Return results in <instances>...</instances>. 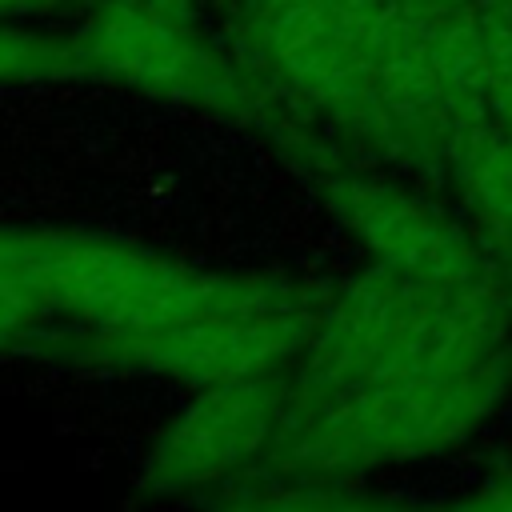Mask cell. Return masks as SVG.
<instances>
[{"instance_id":"6da1fadb","label":"cell","mask_w":512,"mask_h":512,"mask_svg":"<svg viewBox=\"0 0 512 512\" xmlns=\"http://www.w3.org/2000/svg\"><path fill=\"white\" fill-rule=\"evenodd\" d=\"M48 324L32 352L184 388L288 372L328 284L200 268L92 232H36Z\"/></svg>"},{"instance_id":"7a4b0ae2","label":"cell","mask_w":512,"mask_h":512,"mask_svg":"<svg viewBox=\"0 0 512 512\" xmlns=\"http://www.w3.org/2000/svg\"><path fill=\"white\" fill-rule=\"evenodd\" d=\"M508 296L412 280L384 264L328 284L304 352L284 372L288 396H328L376 380L452 372L504 356Z\"/></svg>"},{"instance_id":"3957f363","label":"cell","mask_w":512,"mask_h":512,"mask_svg":"<svg viewBox=\"0 0 512 512\" xmlns=\"http://www.w3.org/2000/svg\"><path fill=\"white\" fill-rule=\"evenodd\" d=\"M508 380L504 356L484 364L376 380L328 396H288L268 468L308 480H348L368 468L444 452L464 440Z\"/></svg>"},{"instance_id":"277c9868","label":"cell","mask_w":512,"mask_h":512,"mask_svg":"<svg viewBox=\"0 0 512 512\" xmlns=\"http://www.w3.org/2000/svg\"><path fill=\"white\" fill-rule=\"evenodd\" d=\"M72 36L92 80L256 124L276 136L296 124L280 92L244 56L200 36L180 8L156 0H100Z\"/></svg>"},{"instance_id":"5b68a950","label":"cell","mask_w":512,"mask_h":512,"mask_svg":"<svg viewBox=\"0 0 512 512\" xmlns=\"http://www.w3.org/2000/svg\"><path fill=\"white\" fill-rule=\"evenodd\" d=\"M240 56L292 112H312L396 156L376 68L348 0H248Z\"/></svg>"},{"instance_id":"8992f818","label":"cell","mask_w":512,"mask_h":512,"mask_svg":"<svg viewBox=\"0 0 512 512\" xmlns=\"http://www.w3.org/2000/svg\"><path fill=\"white\" fill-rule=\"evenodd\" d=\"M280 140L292 152V160L308 172L328 212L372 256V264H384L392 272L444 284V288L508 292L500 268L480 248L472 228H464L424 196L404 192L384 176L328 160V152L300 124L284 128Z\"/></svg>"},{"instance_id":"52a82bcc","label":"cell","mask_w":512,"mask_h":512,"mask_svg":"<svg viewBox=\"0 0 512 512\" xmlns=\"http://www.w3.org/2000/svg\"><path fill=\"white\" fill-rule=\"evenodd\" d=\"M284 424V372L188 388L148 440L136 484L152 500H216L268 468Z\"/></svg>"},{"instance_id":"ba28073f","label":"cell","mask_w":512,"mask_h":512,"mask_svg":"<svg viewBox=\"0 0 512 512\" xmlns=\"http://www.w3.org/2000/svg\"><path fill=\"white\" fill-rule=\"evenodd\" d=\"M444 164L460 188L472 236L492 256L504 284H512V132L484 112L456 128Z\"/></svg>"},{"instance_id":"9c48e42d","label":"cell","mask_w":512,"mask_h":512,"mask_svg":"<svg viewBox=\"0 0 512 512\" xmlns=\"http://www.w3.org/2000/svg\"><path fill=\"white\" fill-rule=\"evenodd\" d=\"M212 512H404L340 488L336 480H308L288 472H256L212 500Z\"/></svg>"},{"instance_id":"30bf717a","label":"cell","mask_w":512,"mask_h":512,"mask_svg":"<svg viewBox=\"0 0 512 512\" xmlns=\"http://www.w3.org/2000/svg\"><path fill=\"white\" fill-rule=\"evenodd\" d=\"M48 324L36 276V232L0 228V356L32 352Z\"/></svg>"},{"instance_id":"8fae6325","label":"cell","mask_w":512,"mask_h":512,"mask_svg":"<svg viewBox=\"0 0 512 512\" xmlns=\"http://www.w3.org/2000/svg\"><path fill=\"white\" fill-rule=\"evenodd\" d=\"M72 80H92L72 32L60 36L32 24H0V92Z\"/></svg>"},{"instance_id":"7c38bea8","label":"cell","mask_w":512,"mask_h":512,"mask_svg":"<svg viewBox=\"0 0 512 512\" xmlns=\"http://www.w3.org/2000/svg\"><path fill=\"white\" fill-rule=\"evenodd\" d=\"M432 512H512V480H496L456 504H444V508H432Z\"/></svg>"},{"instance_id":"4fadbf2b","label":"cell","mask_w":512,"mask_h":512,"mask_svg":"<svg viewBox=\"0 0 512 512\" xmlns=\"http://www.w3.org/2000/svg\"><path fill=\"white\" fill-rule=\"evenodd\" d=\"M68 4L72 0H0V24H32V20H44Z\"/></svg>"},{"instance_id":"5bb4252c","label":"cell","mask_w":512,"mask_h":512,"mask_svg":"<svg viewBox=\"0 0 512 512\" xmlns=\"http://www.w3.org/2000/svg\"><path fill=\"white\" fill-rule=\"evenodd\" d=\"M156 4H168V8H180V12L188 8V0H156Z\"/></svg>"}]
</instances>
